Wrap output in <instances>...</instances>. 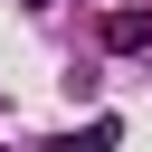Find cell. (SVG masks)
I'll return each instance as SVG.
<instances>
[{
	"label": "cell",
	"instance_id": "cell-1",
	"mask_svg": "<svg viewBox=\"0 0 152 152\" xmlns=\"http://www.w3.org/2000/svg\"><path fill=\"white\" fill-rule=\"evenodd\" d=\"M104 48H114V57L152 48V10H104Z\"/></svg>",
	"mask_w": 152,
	"mask_h": 152
},
{
	"label": "cell",
	"instance_id": "cell-2",
	"mask_svg": "<svg viewBox=\"0 0 152 152\" xmlns=\"http://www.w3.org/2000/svg\"><path fill=\"white\" fill-rule=\"evenodd\" d=\"M28 10H48V0H28Z\"/></svg>",
	"mask_w": 152,
	"mask_h": 152
}]
</instances>
